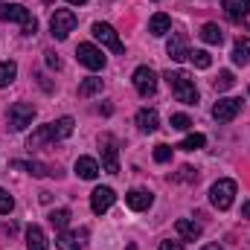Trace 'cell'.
Listing matches in <instances>:
<instances>
[{
    "mask_svg": "<svg viewBox=\"0 0 250 250\" xmlns=\"http://www.w3.org/2000/svg\"><path fill=\"white\" fill-rule=\"evenodd\" d=\"M233 84H236V76H233L230 70H221L218 79H215V87H218V90H230Z\"/></svg>",
    "mask_w": 250,
    "mask_h": 250,
    "instance_id": "obj_29",
    "label": "cell"
},
{
    "mask_svg": "<svg viewBox=\"0 0 250 250\" xmlns=\"http://www.w3.org/2000/svg\"><path fill=\"white\" fill-rule=\"evenodd\" d=\"M47 64H50V67H62V62H59L56 53H47Z\"/></svg>",
    "mask_w": 250,
    "mask_h": 250,
    "instance_id": "obj_35",
    "label": "cell"
},
{
    "mask_svg": "<svg viewBox=\"0 0 250 250\" xmlns=\"http://www.w3.org/2000/svg\"><path fill=\"white\" fill-rule=\"evenodd\" d=\"M201 38H204L207 44H221V41H224V32H221L218 23H204V26H201Z\"/></svg>",
    "mask_w": 250,
    "mask_h": 250,
    "instance_id": "obj_22",
    "label": "cell"
},
{
    "mask_svg": "<svg viewBox=\"0 0 250 250\" xmlns=\"http://www.w3.org/2000/svg\"><path fill=\"white\" fill-rule=\"evenodd\" d=\"M204 146H207V137H204V134H189L178 148H184V151H198V148H204Z\"/></svg>",
    "mask_w": 250,
    "mask_h": 250,
    "instance_id": "obj_26",
    "label": "cell"
},
{
    "mask_svg": "<svg viewBox=\"0 0 250 250\" xmlns=\"http://www.w3.org/2000/svg\"><path fill=\"white\" fill-rule=\"evenodd\" d=\"M189 178H192V169L184 166V169H181V175H178V181H189Z\"/></svg>",
    "mask_w": 250,
    "mask_h": 250,
    "instance_id": "obj_36",
    "label": "cell"
},
{
    "mask_svg": "<svg viewBox=\"0 0 250 250\" xmlns=\"http://www.w3.org/2000/svg\"><path fill=\"white\" fill-rule=\"evenodd\" d=\"M160 250H184L181 242H160Z\"/></svg>",
    "mask_w": 250,
    "mask_h": 250,
    "instance_id": "obj_34",
    "label": "cell"
},
{
    "mask_svg": "<svg viewBox=\"0 0 250 250\" xmlns=\"http://www.w3.org/2000/svg\"><path fill=\"white\" fill-rule=\"evenodd\" d=\"M172 128L187 131V128H192V120H189L187 114H175V117H172Z\"/></svg>",
    "mask_w": 250,
    "mask_h": 250,
    "instance_id": "obj_33",
    "label": "cell"
},
{
    "mask_svg": "<svg viewBox=\"0 0 250 250\" xmlns=\"http://www.w3.org/2000/svg\"><path fill=\"white\" fill-rule=\"evenodd\" d=\"M67 3H73V6H84L87 0H67Z\"/></svg>",
    "mask_w": 250,
    "mask_h": 250,
    "instance_id": "obj_39",
    "label": "cell"
},
{
    "mask_svg": "<svg viewBox=\"0 0 250 250\" xmlns=\"http://www.w3.org/2000/svg\"><path fill=\"white\" fill-rule=\"evenodd\" d=\"M76 175H79L82 181H93V178L99 175V163H96L93 157H79V160H76Z\"/></svg>",
    "mask_w": 250,
    "mask_h": 250,
    "instance_id": "obj_19",
    "label": "cell"
},
{
    "mask_svg": "<svg viewBox=\"0 0 250 250\" xmlns=\"http://www.w3.org/2000/svg\"><path fill=\"white\" fill-rule=\"evenodd\" d=\"M93 38H96V41H102L111 53H123V50H125L123 41H120V35H117V29H114L111 23H102V21H99V23H93Z\"/></svg>",
    "mask_w": 250,
    "mask_h": 250,
    "instance_id": "obj_8",
    "label": "cell"
},
{
    "mask_svg": "<svg viewBox=\"0 0 250 250\" xmlns=\"http://www.w3.org/2000/svg\"><path fill=\"white\" fill-rule=\"evenodd\" d=\"M50 224H53L56 230H64V227L70 224V209H53V212H50Z\"/></svg>",
    "mask_w": 250,
    "mask_h": 250,
    "instance_id": "obj_28",
    "label": "cell"
},
{
    "mask_svg": "<svg viewBox=\"0 0 250 250\" xmlns=\"http://www.w3.org/2000/svg\"><path fill=\"white\" fill-rule=\"evenodd\" d=\"M233 62L236 64H250V38H239L233 47Z\"/></svg>",
    "mask_w": 250,
    "mask_h": 250,
    "instance_id": "obj_23",
    "label": "cell"
},
{
    "mask_svg": "<svg viewBox=\"0 0 250 250\" xmlns=\"http://www.w3.org/2000/svg\"><path fill=\"white\" fill-rule=\"evenodd\" d=\"M151 201H154V195H151V192H146V189H131V192L125 195V204H128L134 212L148 209V207H151Z\"/></svg>",
    "mask_w": 250,
    "mask_h": 250,
    "instance_id": "obj_14",
    "label": "cell"
},
{
    "mask_svg": "<svg viewBox=\"0 0 250 250\" xmlns=\"http://www.w3.org/2000/svg\"><path fill=\"white\" fill-rule=\"evenodd\" d=\"M233 198H236V181L224 178V181H215L209 189V201L215 209H230L233 207Z\"/></svg>",
    "mask_w": 250,
    "mask_h": 250,
    "instance_id": "obj_4",
    "label": "cell"
},
{
    "mask_svg": "<svg viewBox=\"0 0 250 250\" xmlns=\"http://www.w3.org/2000/svg\"><path fill=\"white\" fill-rule=\"evenodd\" d=\"M221 9L230 21H245L250 15V0H221Z\"/></svg>",
    "mask_w": 250,
    "mask_h": 250,
    "instance_id": "obj_13",
    "label": "cell"
},
{
    "mask_svg": "<svg viewBox=\"0 0 250 250\" xmlns=\"http://www.w3.org/2000/svg\"><path fill=\"white\" fill-rule=\"evenodd\" d=\"M9 125H12V131H23V128H29L32 120H35V108L32 105H26V102H15L12 108H9Z\"/></svg>",
    "mask_w": 250,
    "mask_h": 250,
    "instance_id": "obj_6",
    "label": "cell"
},
{
    "mask_svg": "<svg viewBox=\"0 0 250 250\" xmlns=\"http://www.w3.org/2000/svg\"><path fill=\"white\" fill-rule=\"evenodd\" d=\"M134 87L140 96H154L157 93V73L151 67H137L134 70Z\"/></svg>",
    "mask_w": 250,
    "mask_h": 250,
    "instance_id": "obj_7",
    "label": "cell"
},
{
    "mask_svg": "<svg viewBox=\"0 0 250 250\" xmlns=\"http://www.w3.org/2000/svg\"><path fill=\"white\" fill-rule=\"evenodd\" d=\"M242 111V99H218L215 108H212V117L218 123H233Z\"/></svg>",
    "mask_w": 250,
    "mask_h": 250,
    "instance_id": "obj_11",
    "label": "cell"
},
{
    "mask_svg": "<svg viewBox=\"0 0 250 250\" xmlns=\"http://www.w3.org/2000/svg\"><path fill=\"white\" fill-rule=\"evenodd\" d=\"M137 128L146 131V134L157 131V128H160V117H157V111H154V108H143V111H137Z\"/></svg>",
    "mask_w": 250,
    "mask_h": 250,
    "instance_id": "obj_16",
    "label": "cell"
},
{
    "mask_svg": "<svg viewBox=\"0 0 250 250\" xmlns=\"http://www.w3.org/2000/svg\"><path fill=\"white\" fill-rule=\"evenodd\" d=\"M99 146H102V166H105V172H108V175H117V172H120V157H117V143H114V137L105 134V137L99 140Z\"/></svg>",
    "mask_w": 250,
    "mask_h": 250,
    "instance_id": "obj_9",
    "label": "cell"
},
{
    "mask_svg": "<svg viewBox=\"0 0 250 250\" xmlns=\"http://www.w3.org/2000/svg\"><path fill=\"white\" fill-rule=\"evenodd\" d=\"M102 90V79H84L82 84H79V96L82 99H87V96H93V93H99Z\"/></svg>",
    "mask_w": 250,
    "mask_h": 250,
    "instance_id": "obj_25",
    "label": "cell"
},
{
    "mask_svg": "<svg viewBox=\"0 0 250 250\" xmlns=\"http://www.w3.org/2000/svg\"><path fill=\"white\" fill-rule=\"evenodd\" d=\"M76 56H79V64H84L87 70H102V67H105V56H102V50L93 47V44H79Z\"/></svg>",
    "mask_w": 250,
    "mask_h": 250,
    "instance_id": "obj_10",
    "label": "cell"
},
{
    "mask_svg": "<svg viewBox=\"0 0 250 250\" xmlns=\"http://www.w3.org/2000/svg\"><path fill=\"white\" fill-rule=\"evenodd\" d=\"M117 201V195H114V189L111 187H99L93 189V195H90V209L96 212V215H102V212H108L111 209V204Z\"/></svg>",
    "mask_w": 250,
    "mask_h": 250,
    "instance_id": "obj_12",
    "label": "cell"
},
{
    "mask_svg": "<svg viewBox=\"0 0 250 250\" xmlns=\"http://www.w3.org/2000/svg\"><path fill=\"white\" fill-rule=\"evenodd\" d=\"M18 166H23V169H26L29 175H35V178H44V175H50L44 163H18Z\"/></svg>",
    "mask_w": 250,
    "mask_h": 250,
    "instance_id": "obj_31",
    "label": "cell"
},
{
    "mask_svg": "<svg viewBox=\"0 0 250 250\" xmlns=\"http://www.w3.org/2000/svg\"><path fill=\"white\" fill-rule=\"evenodd\" d=\"M73 117H62V120H56V123H47V125H38L32 134H29V140H26V146L29 148H38V146H47V143H56V140H64V137H70L73 134Z\"/></svg>",
    "mask_w": 250,
    "mask_h": 250,
    "instance_id": "obj_1",
    "label": "cell"
},
{
    "mask_svg": "<svg viewBox=\"0 0 250 250\" xmlns=\"http://www.w3.org/2000/svg\"><path fill=\"white\" fill-rule=\"evenodd\" d=\"M0 18L3 21H12V23H21L23 35H35V29H38V21L29 15V9H23L18 3H3L0 6Z\"/></svg>",
    "mask_w": 250,
    "mask_h": 250,
    "instance_id": "obj_3",
    "label": "cell"
},
{
    "mask_svg": "<svg viewBox=\"0 0 250 250\" xmlns=\"http://www.w3.org/2000/svg\"><path fill=\"white\" fill-rule=\"evenodd\" d=\"M201 250H224V248H221V245H204Z\"/></svg>",
    "mask_w": 250,
    "mask_h": 250,
    "instance_id": "obj_38",
    "label": "cell"
},
{
    "mask_svg": "<svg viewBox=\"0 0 250 250\" xmlns=\"http://www.w3.org/2000/svg\"><path fill=\"white\" fill-rule=\"evenodd\" d=\"M242 218H250V201L242 204Z\"/></svg>",
    "mask_w": 250,
    "mask_h": 250,
    "instance_id": "obj_37",
    "label": "cell"
},
{
    "mask_svg": "<svg viewBox=\"0 0 250 250\" xmlns=\"http://www.w3.org/2000/svg\"><path fill=\"white\" fill-rule=\"evenodd\" d=\"M12 207H15V201H12V195H9L6 189H0V215H6V212H12Z\"/></svg>",
    "mask_w": 250,
    "mask_h": 250,
    "instance_id": "obj_32",
    "label": "cell"
},
{
    "mask_svg": "<svg viewBox=\"0 0 250 250\" xmlns=\"http://www.w3.org/2000/svg\"><path fill=\"white\" fill-rule=\"evenodd\" d=\"M166 82H169V87H172V93H175L178 102L198 105V87H195V79L189 76L187 70H169L166 73Z\"/></svg>",
    "mask_w": 250,
    "mask_h": 250,
    "instance_id": "obj_2",
    "label": "cell"
},
{
    "mask_svg": "<svg viewBox=\"0 0 250 250\" xmlns=\"http://www.w3.org/2000/svg\"><path fill=\"white\" fill-rule=\"evenodd\" d=\"M154 160H157V163H169V160H172V148L163 146V143L154 146Z\"/></svg>",
    "mask_w": 250,
    "mask_h": 250,
    "instance_id": "obj_30",
    "label": "cell"
},
{
    "mask_svg": "<svg viewBox=\"0 0 250 250\" xmlns=\"http://www.w3.org/2000/svg\"><path fill=\"white\" fill-rule=\"evenodd\" d=\"M26 250H47V236L41 227L29 224L26 227Z\"/></svg>",
    "mask_w": 250,
    "mask_h": 250,
    "instance_id": "obj_20",
    "label": "cell"
},
{
    "mask_svg": "<svg viewBox=\"0 0 250 250\" xmlns=\"http://www.w3.org/2000/svg\"><path fill=\"white\" fill-rule=\"evenodd\" d=\"M166 53L172 56V62H184V59H189V47H187V35H172V41L166 44Z\"/></svg>",
    "mask_w": 250,
    "mask_h": 250,
    "instance_id": "obj_17",
    "label": "cell"
},
{
    "mask_svg": "<svg viewBox=\"0 0 250 250\" xmlns=\"http://www.w3.org/2000/svg\"><path fill=\"white\" fill-rule=\"evenodd\" d=\"M76 15L70 12V9H56L53 12V18H50V32H53V38L56 41H64L73 29H76Z\"/></svg>",
    "mask_w": 250,
    "mask_h": 250,
    "instance_id": "obj_5",
    "label": "cell"
},
{
    "mask_svg": "<svg viewBox=\"0 0 250 250\" xmlns=\"http://www.w3.org/2000/svg\"><path fill=\"white\" fill-rule=\"evenodd\" d=\"M175 230H178V236L181 239H187V242H195V239H201V224L198 221H189V218H178V224H175Z\"/></svg>",
    "mask_w": 250,
    "mask_h": 250,
    "instance_id": "obj_18",
    "label": "cell"
},
{
    "mask_svg": "<svg viewBox=\"0 0 250 250\" xmlns=\"http://www.w3.org/2000/svg\"><path fill=\"white\" fill-rule=\"evenodd\" d=\"M189 62L195 64L198 70H207V67L212 64V59H209V53H207V50H189Z\"/></svg>",
    "mask_w": 250,
    "mask_h": 250,
    "instance_id": "obj_27",
    "label": "cell"
},
{
    "mask_svg": "<svg viewBox=\"0 0 250 250\" xmlns=\"http://www.w3.org/2000/svg\"><path fill=\"white\" fill-rule=\"evenodd\" d=\"M15 76H18V64H15V62H0V87L12 84V82H15Z\"/></svg>",
    "mask_w": 250,
    "mask_h": 250,
    "instance_id": "obj_24",
    "label": "cell"
},
{
    "mask_svg": "<svg viewBox=\"0 0 250 250\" xmlns=\"http://www.w3.org/2000/svg\"><path fill=\"white\" fill-rule=\"evenodd\" d=\"M169 29H172V18H169V15H163V12L151 15V21H148V32H151V35L160 38V35H166Z\"/></svg>",
    "mask_w": 250,
    "mask_h": 250,
    "instance_id": "obj_21",
    "label": "cell"
},
{
    "mask_svg": "<svg viewBox=\"0 0 250 250\" xmlns=\"http://www.w3.org/2000/svg\"><path fill=\"white\" fill-rule=\"evenodd\" d=\"M84 239H87V230H76V233H67V230H62V236L56 239V245H59V250H79L82 245H84Z\"/></svg>",
    "mask_w": 250,
    "mask_h": 250,
    "instance_id": "obj_15",
    "label": "cell"
}]
</instances>
